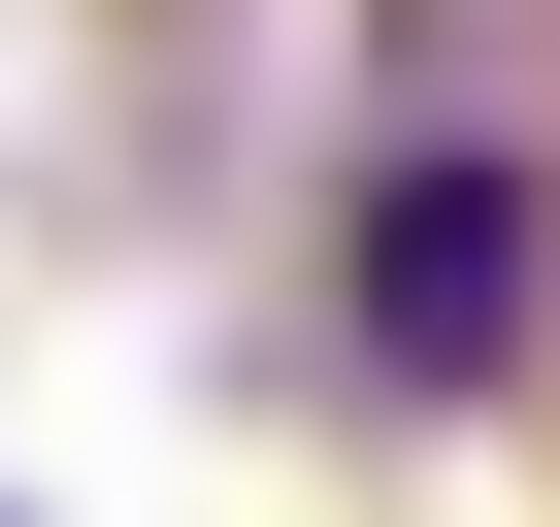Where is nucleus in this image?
<instances>
[{
  "mask_svg": "<svg viewBox=\"0 0 560 527\" xmlns=\"http://www.w3.org/2000/svg\"><path fill=\"white\" fill-rule=\"evenodd\" d=\"M363 363L396 396H527V132L494 99L363 165Z\"/></svg>",
  "mask_w": 560,
  "mask_h": 527,
  "instance_id": "f257e3e1",
  "label": "nucleus"
},
{
  "mask_svg": "<svg viewBox=\"0 0 560 527\" xmlns=\"http://www.w3.org/2000/svg\"><path fill=\"white\" fill-rule=\"evenodd\" d=\"M0 527H34V494H0Z\"/></svg>",
  "mask_w": 560,
  "mask_h": 527,
  "instance_id": "f03ea898",
  "label": "nucleus"
}]
</instances>
